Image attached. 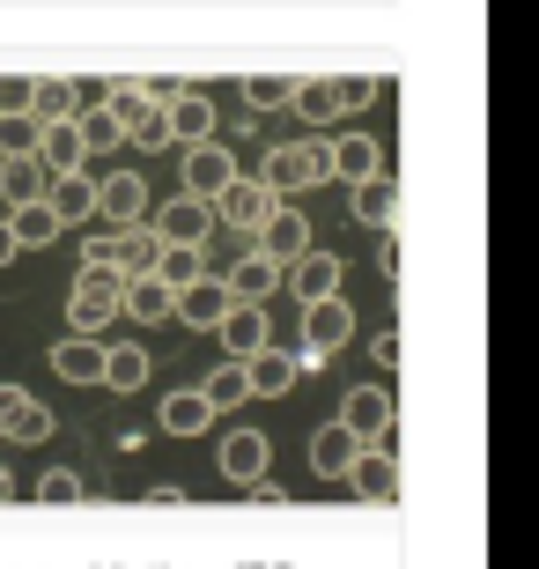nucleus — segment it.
<instances>
[{
    "mask_svg": "<svg viewBox=\"0 0 539 569\" xmlns=\"http://www.w3.org/2000/svg\"><path fill=\"white\" fill-rule=\"evenodd\" d=\"M332 170H326V141H281L267 148V163H259V186L273 192V200H289V192H311L326 186Z\"/></svg>",
    "mask_w": 539,
    "mask_h": 569,
    "instance_id": "f257e3e1",
    "label": "nucleus"
},
{
    "mask_svg": "<svg viewBox=\"0 0 539 569\" xmlns=\"http://www.w3.org/2000/svg\"><path fill=\"white\" fill-rule=\"evenodd\" d=\"M126 303V274H111V267H89L74 274V303H67V318H74V333H104L111 318H119Z\"/></svg>",
    "mask_w": 539,
    "mask_h": 569,
    "instance_id": "f03ea898",
    "label": "nucleus"
},
{
    "mask_svg": "<svg viewBox=\"0 0 539 569\" xmlns=\"http://www.w3.org/2000/svg\"><path fill=\"white\" fill-rule=\"evenodd\" d=\"M355 340V311L348 303H340V296H318V303H303V370H311V362H326L332 348H348Z\"/></svg>",
    "mask_w": 539,
    "mask_h": 569,
    "instance_id": "7ed1b4c3",
    "label": "nucleus"
},
{
    "mask_svg": "<svg viewBox=\"0 0 539 569\" xmlns=\"http://www.w3.org/2000/svg\"><path fill=\"white\" fill-rule=\"evenodd\" d=\"M332 422L348 429L355 443H385V451H392V400H385L377 385H355L348 400H340V415H332Z\"/></svg>",
    "mask_w": 539,
    "mask_h": 569,
    "instance_id": "20e7f679",
    "label": "nucleus"
},
{
    "mask_svg": "<svg viewBox=\"0 0 539 569\" xmlns=\"http://www.w3.org/2000/svg\"><path fill=\"white\" fill-rule=\"evenodd\" d=\"M340 274H348V267H340V259L332 252H296V259H281V289L296 296V303H318V296H340Z\"/></svg>",
    "mask_w": 539,
    "mask_h": 569,
    "instance_id": "39448f33",
    "label": "nucleus"
},
{
    "mask_svg": "<svg viewBox=\"0 0 539 569\" xmlns=\"http://www.w3.org/2000/svg\"><path fill=\"white\" fill-rule=\"evenodd\" d=\"M296 378H303V362H296L289 348H273V340L244 356V385H251V400H289Z\"/></svg>",
    "mask_w": 539,
    "mask_h": 569,
    "instance_id": "423d86ee",
    "label": "nucleus"
},
{
    "mask_svg": "<svg viewBox=\"0 0 539 569\" xmlns=\"http://www.w3.org/2000/svg\"><path fill=\"white\" fill-rule=\"evenodd\" d=\"M148 230L163 237V244H208L214 208L200 200V192H178V200H163V208H156V222H148Z\"/></svg>",
    "mask_w": 539,
    "mask_h": 569,
    "instance_id": "0eeeda50",
    "label": "nucleus"
},
{
    "mask_svg": "<svg viewBox=\"0 0 539 569\" xmlns=\"http://www.w3.org/2000/svg\"><path fill=\"white\" fill-rule=\"evenodd\" d=\"M89 214H104L111 230L141 222V214H148V178H141V170H111V178H97V208H89Z\"/></svg>",
    "mask_w": 539,
    "mask_h": 569,
    "instance_id": "6e6552de",
    "label": "nucleus"
},
{
    "mask_svg": "<svg viewBox=\"0 0 539 569\" xmlns=\"http://www.w3.org/2000/svg\"><path fill=\"white\" fill-rule=\"evenodd\" d=\"M340 481H348L362 503H392V496H399V459L385 451V443H362V451H355V466L340 473Z\"/></svg>",
    "mask_w": 539,
    "mask_h": 569,
    "instance_id": "1a4fd4ad",
    "label": "nucleus"
},
{
    "mask_svg": "<svg viewBox=\"0 0 539 569\" xmlns=\"http://www.w3.org/2000/svg\"><path fill=\"white\" fill-rule=\"evenodd\" d=\"M208 208H214V222H229V230H244V237H251V230H259V222H267L273 192L259 186V178H229V186L214 192Z\"/></svg>",
    "mask_w": 539,
    "mask_h": 569,
    "instance_id": "9d476101",
    "label": "nucleus"
},
{
    "mask_svg": "<svg viewBox=\"0 0 539 569\" xmlns=\"http://www.w3.org/2000/svg\"><path fill=\"white\" fill-rule=\"evenodd\" d=\"M251 237H259V252H267V259H296V252H311V214L289 208V200H273L267 222H259Z\"/></svg>",
    "mask_w": 539,
    "mask_h": 569,
    "instance_id": "9b49d317",
    "label": "nucleus"
},
{
    "mask_svg": "<svg viewBox=\"0 0 539 569\" xmlns=\"http://www.w3.org/2000/svg\"><path fill=\"white\" fill-rule=\"evenodd\" d=\"M52 429H60V422H52V407H44V400L16 392V385H0V437H8V443H44Z\"/></svg>",
    "mask_w": 539,
    "mask_h": 569,
    "instance_id": "f8f14e48",
    "label": "nucleus"
},
{
    "mask_svg": "<svg viewBox=\"0 0 539 569\" xmlns=\"http://www.w3.org/2000/svg\"><path fill=\"white\" fill-rule=\"evenodd\" d=\"M222 311H229V289H222V281H208V274H192L186 289L170 296V318H186L192 333H214V318H222Z\"/></svg>",
    "mask_w": 539,
    "mask_h": 569,
    "instance_id": "ddd939ff",
    "label": "nucleus"
},
{
    "mask_svg": "<svg viewBox=\"0 0 539 569\" xmlns=\"http://www.w3.org/2000/svg\"><path fill=\"white\" fill-rule=\"evenodd\" d=\"M214 340L229 348V362H244L251 348H267V311H259V303H237V296H229V311L214 318Z\"/></svg>",
    "mask_w": 539,
    "mask_h": 569,
    "instance_id": "4468645a",
    "label": "nucleus"
},
{
    "mask_svg": "<svg viewBox=\"0 0 539 569\" xmlns=\"http://www.w3.org/2000/svg\"><path fill=\"white\" fill-rule=\"evenodd\" d=\"M237 178V156H229L222 141H192L186 148V192H200V200H214V192Z\"/></svg>",
    "mask_w": 539,
    "mask_h": 569,
    "instance_id": "2eb2a0df",
    "label": "nucleus"
},
{
    "mask_svg": "<svg viewBox=\"0 0 539 569\" xmlns=\"http://www.w3.org/2000/svg\"><path fill=\"white\" fill-rule=\"evenodd\" d=\"M52 370H60L67 385H104V340L97 333H67L60 348H52Z\"/></svg>",
    "mask_w": 539,
    "mask_h": 569,
    "instance_id": "dca6fc26",
    "label": "nucleus"
},
{
    "mask_svg": "<svg viewBox=\"0 0 539 569\" xmlns=\"http://www.w3.org/2000/svg\"><path fill=\"white\" fill-rule=\"evenodd\" d=\"M222 289L237 296V303H267V296L281 289V259H267L259 244H251V252L237 259V267H229V281H222Z\"/></svg>",
    "mask_w": 539,
    "mask_h": 569,
    "instance_id": "f3484780",
    "label": "nucleus"
},
{
    "mask_svg": "<svg viewBox=\"0 0 539 569\" xmlns=\"http://www.w3.org/2000/svg\"><path fill=\"white\" fill-rule=\"evenodd\" d=\"M267 459H273V451H267V429H229V437H222V473L237 488L259 481V473H267Z\"/></svg>",
    "mask_w": 539,
    "mask_h": 569,
    "instance_id": "a211bd4d",
    "label": "nucleus"
},
{
    "mask_svg": "<svg viewBox=\"0 0 539 569\" xmlns=\"http://www.w3.org/2000/svg\"><path fill=\"white\" fill-rule=\"evenodd\" d=\"M326 170L340 178V186L377 178V141H370V133H340V141H326Z\"/></svg>",
    "mask_w": 539,
    "mask_h": 569,
    "instance_id": "6ab92c4d",
    "label": "nucleus"
},
{
    "mask_svg": "<svg viewBox=\"0 0 539 569\" xmlns=\"http://www.w3.org/2000/svg\"><path fill=\"white\" fill-rule=\"evenodd\" d=\"M8 230H16V252H38V244H52V237L67 230V222L44 208V192H38V200H16V208H8Z\"/></svg>",
    "mask_w": 539,
    "mask_h": 569,
    "instance_id": "aec40b11",
    "label": "nucleus"
},
{
    "mask_svg": "<svg viewBox=\"0 0 539 569\" xmlns=\"http://www.w3.org/2000/svg\"><path fill=\"white\" fill-rule=\"evenodd\" d=\"M170 141H214V104H208V97H200V89H178V97H170Z\"/></svg>",
    "mask_w": 539,
    "mask_h": 569,
    "instance_id": "412c9836",
    "label": "nucleus"
},
{
    "mask_svg": "<svg viewBox=\"0 0 539 569\" xmlns=\"http://www.w3.org/2000/svg\"><path fill=\"white\" fill-rule=\"evenodd\" d=\"M44 163V178H60V170H82V133H74V119H60V127H38V148H30Z\"/></svg>",
    "mask_w": 539,
    "mask_h": 569,
    "instance_id": "4be33fe9",
    "label": "nucleus"
},
{
    "mask_svg": "<svg viewBox=\"0 0 539 569\" xmlns=\"http://www.w3.org/2000/svg\"><path fill=\"white\" fill-rule=\"evenodd\" d=\"M170 281H156V274H133L126 281V303H119V318H133V326H163L170 318Z\"/></svg>",
    "mask_w": 539,
    "mask_h": 569,
    "instance_id": "5701e85b",
    "label": "nucleus"
},
{
    "mask_svg": "<svg viewBox=\"0 0 539 569\" xmlns=\"http://www.w3.org/2000/svg\"><path fill=\"white\" fill-rule=\"evenodd\" d=\"M44 208L60 214V222H89V208H97V186H89L82 170H60V178H44Z\"/></svg>",
    "mask_w": 539,
    "mask_h": 569,
    "instance_id": "b1692460",
    "label": "nucleus"
},
{
    "mask_svg": "<svg viewBox=\"0 0 539 569\" xmlns=\"http://www.w3.org/2000/svg\"><path fill=\"white\" fill-rule=\"evenodd\" d=\"M30 119L38 127H60V119H74V74H30Z\"/></svg>",
    "mask_w": 539,
    "mask_h": 569,
    "instance_id": "393cba45",
    "label": "nucleus"
},
{
    "mask_svg": "<svg viewBox=\"0 0 539 569\" xmlns=\"http://www.w3.org/2000/svg\"><path fill=\"white\" fill-rule=\"evenodd\" d=\"M348 208H355V222H370V230H385L392 222V208H399V186L377 170V178H362V186H348Z\"/></svg>",
    "mask_w": 539,
    "mask_h": 569,
    "instance_id": "a878e982",
    "label": "nucleus"
},
{
    "mask_svg": "<svg viewBox=\"0 0 539 569\" xmlns=\"http://www.w3.org/2000/svg\"><path fill=\"white\" fill-rule=\"evenodd\" d=\"M355 451H362V443H355V437H348L340 422H326V429L311 437V473H326V481H340V473L355 466Z\"/></svg>",
    "mask_w": 539,
    "mask_h": 569,
    "instance_id": "bb28decb",
    "label": "nucleus"
},
{
    "mask_svg": "<svg viewBox=\"0 0 539 569\" xmlns=\"http://www.w3.org/2000/svg\"><path fill=\"white\" fill-rule=\"evenodd\" d=\"M0 192H8V208H16V200H38V192H44V163L30 156V148H22V156H0Z\"/></svg>",
    "mask_w": 539,
    "mask_h": 569,
    "instance_id": "cd10ccee",
    "label": "nucleus"
},
{
    "mask_svg": "<svg viewBox=\"0 0 539 569\" xmlns=\"http://www.w3.org/2000/svg\"><path fill=\"white\" fill-rule=\"evenodd\" d=\"M156 422H163L170 437H200V429L214 422V407L200 400V392H170V400H163V415H156Z\"/></svg>",
    "mask_w": 539,
    "mask_h": 569,
    "instance_id": "c85d7f7f",
    "label": "nucleus"
},
{
    "mask_svg": "<svg viewBox=\"0 0 539 569\" xmlns=\"http://www.w3.org/2000/svg\"><path fill=\"white\" fill-rule=\"evenodd\" d=\"M296 74H244V111H289Z\"/></svg>",
    "mask_w": 539,
    "mask_h": 569,
    "instance_id": "c756f323",
    "label": "nucleus"
},
{
    "mask_svg": "<svg viewBox=\"0 0 539 569\" xmlns=\"http://www.w3.org/2000/svg\"><path fill=\"white\" fill-rule=\"evenodd\" d=\"M200 400H208L214 415H229V407H244V400H251V385H244V362H229V370H214V378L200 385Z\"/></svg>",
    "mask_w": 539,
    "mask_h": 569,
    "instance_id": "7c9ffc66",
    "label": "nucleus"
},
{
    "mask_svg": "<svg viewBox=\"0 0 539 569\" xmlns=\"http://www.w3.org/2000/svg\"><path fill=\"white\" fill-rule=\"evenodd\" d=\"M289 104L303 111L311 127H332V119H340V97H332V74H326V82H296V97H289Z\"/></svg>",
    "mask_w": 539,
    "mask_h": 569,
    "instance_id": "2f4dec72",
    "label": "nucleus"
},
{
    "mask_svg": "<svg viewBox=\"0 0 539 569\" xmlns=\"http://www.w3.org/2000/svg\"><path fill=\"white\" fill-rule=\"evenodd\" d=\"M74 133H82V148H119V111H111V104L74 111Z\"/></svg>",
    "mask_w": 539,
    "mask_h": 569,
    "instance_id": "473e14b6",
    "label": "nucleus"
},
{
    "mask_svg": "<svg viewBox=\"0 0 539 569\" xmlns=\"http://www.w3.org/2000/svg\"><path fill=\"white\" fill-rule=\"evenodd\" d=\"M104 385H119V392L148 385V356L141 348H104Z\"/></svg>",
    "mask_w": 539,
    "mask_h": 569,
    "instance_id": "72a5a7b5",
    "label": "nucleus"
},
{
    "mask_svg": "<svg viewBox=\"0 0 539 569\" xmlns=\"http://www.w3.org/2000/svg\"><path fill=\"white\" fill-rule=\"evenodd\" d=\"M22 148H38V119L30 111H0V156H22Z\"/></svg>",
    "mask_w": 539,
    "mask_h": 569,
    "instance_id": "f704fd0d",
    "label": "nucleus"
},
{
    "mask_svg": "<svg viewBox=\"0 0 539 569\" xmlns=\"http://www.w3.org/2000/svg\"><path fill=\"white\" fill-rule=\"evenodd\" d=\"M332 97H340V119H348V111H370L377 74H332Z\"/></svg>",
    "mask_w": 539,
    "mask_h": 569,
    "instance_id": "c9c22d12",
    "label": "nucleus"
},
{
    "mask_svg": "<svg viewBox=\"0 0 539 569\" xmlns=\"http://www.w3.org/2000/svg\"><path fill=\"white\" fill-rule=\"evenodd\" d=\"M38 496H44V503H82V473H67V466H52V473L38 481Z\"/></svg>",
    "mask_w": 539,
    "mask_h": 569,
    "instance_id": "e433bc0d",
    "label": "nucleus"
},
{
    "mask_svg": "<svg viewBox=\"0 0 539 569\" xmlns=\"http://www.w3.org/2000/svg\"><path fill=\"white\" fill-rule=\"evenodd\" d=\"M0 111H30V74H0Z\"/></svg>",
    "mask_w": 539,
    "mask_h": 569,
    "instance_id": "4c0bfd02",
    "label": "nucleus"
},
{
    "mask_svg": "<svg viewBox=\"0 0 539 569\" xmlns=\"http://www.w3.org/2000/svg\"><path fill=\"white\" fill-rule=\"evenodd\" d=\"M178 89H186V82H178V74H156V82H141V97H156V104H170Z\"/></svg>",
    "mask_w": 539,
    "mask_h": 569,
    "instance_id": "58836bf2",
    "label": "nucleus"
},
{
    "mask_svg": "<svg viewBox=\"0 0 539 569\" xmlns=\"http://www.w3.org/2000/svg\"><path fill=\"white\" fill-rule=\"evenodd\" d=\"M111 97V82H74V111H89V104H104Z\"/></svg>",
    "mask_w": 539,
    "mask_h": 569,
    "instance_id": "ea45409f",
    "label": "nucleus"
},
{
    "mask_svg": "<svg viewBox=\"0 0 539 569\" xmlns=\"http://www.w3.org/2000/svg\"><path fill=\"white\" fill-rule=\"evenodd\" d=\"M16 259V230H8V214H0V267Z\"/></svg>",
    "mask_w": 539,
    "mask_h": 569,
    "instance_id": "a19ab883",
    "label": "nucleus"
},
{
    "mask_svg": "<svg viewBox=\"0 0 539 569\" xmlns=\"http://www.w3.org/2000/svg\"><path fill=\"white\" fill-rule=\"evenodd\" d=\"M8 488H16V481H8V473H0V496H8Z\"/></svg>",
    "mask_w": 539,
    "mask_h": 569,
    "instance_id": "79ce46f5",
    "label": "nucleus"
}]
</instances>
